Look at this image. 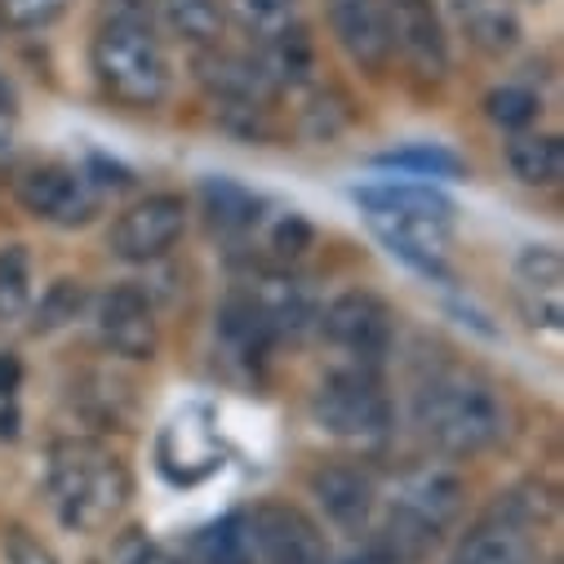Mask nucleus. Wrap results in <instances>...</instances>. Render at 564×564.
Here are the masks:
<instances>
[{"mask_svg":"<svg viewBox=\"0 0 564 564\" xmlns=\"http://www.w3.org/2000/svg\"><path fill=\"white\" fill-rule=\"evenodd\" d=\"M19 200L28 214H36L41 223H54V227H80L98 209L89 178H80L76 170H63V165L28 170L19 178Z\"/></svg>","mask_w":564,"mask_h":564,"instance_id":"9b49d317","label":"nucleus"},{"mask_svg":"<svg viewBox=\"0 0 564 564\" xmlns=\"http://www.w3.org/2000/svg\"><path fill=\"white\" fill-rule=\"evenodd\" d=\"M218 334H223V343H227L236 356H249V360H258V356H267V351L275 347V334H271V325H267V316H262V307L253 303L249 290H236V294L223 303V312H218Z\"/></svg>","mask_w":564,"mask_h":564,"instance_id":"6ab92c4d","label":"nucleus"},{"mask_svg":"<svg viewBox=\"0 0 564 564\" xmlns=\"http://www.w3.org/2000/svg\"><path fill=\"white\" fill-rule=\"evenodd\" d=\"M156 10L165 19V28L196 45V50H209L218 45L223 28H227V14H223V0H156Z\"/></svg>","mask_w":564,"mask_h":564,"instance_id":"4be33fe9","label":"nucleus"},{"mask_svg":"<svg viewBox=\"0 0 564 564\" xmlns=\"http://www.w3.org/2000/svg\"><path fill=\"white\" fill-rule=\"evenodd\" d=\"M458 511H463V480L445 467H422V471L400 480L391 511H387V542L382 546L400 564L432 555L441 533L458 520Z\"/></svg>","mask_w":564,"mask_h":564,"instance_id":"39448f33","label":"nucleus"},{"mask_svg":"<svg viewBox=\"0 0 564 564\" xmlns=\"http://www.w3.org/2000/svg\"><path fill=\"white\" fill-rule=\"evenodd\" d=\"M6 560H10V564H58L54 551H50L45 542H36L28 529H10V538H6Z\"/></svg>","mask_w":564,"mask_h":564,"instance_id":"72a5a7b5","label":"nucleus"},{"mask_svg":"<svg viewBox=\"0 0 564 564\" xmlns=\"http://www.w3.org/2000/svg\"><path fill=\"white\" fill-rule=\"evenodd\" d=\"M223 14L253 41L299 23V0H223Z\"/></svg>","mask_w":564,"mask_h":564,"instance_id":"a878e982","label":"nucleus"},{"mask_svg":"<svg viewBox=\"0 0 564 564\" xmlns=\"http://www.w3.org/2000/svg\"><path fill=\"white\" fill-rule=\"evenodd\" d=\"M507 165L524 187H555L564 178V143L555 133H524L511 138Z\"/></svg>","mask_w":564,"mask_h":564,"instance_id":"aec40b11","label":"nucleus"},{"mask_svg":"<svg viewBox=\"0 0 564 564\" xmlns=\"http://www.w3.org/2000/svg\"><path fill=\"white\" fill-rule=\"evenodd\" d=\"M312 498L321 502V511L338 524V529H365L369 516H373V480L360 471V467H347V463H334V467H321L312 471Z\"/></svg>","mask_w":564,"mask_h":564,"instance_id":"dca6fc26","label":"nucleus"},{"mask_svg":"<svg viewBox=\"0 0 564 564\" xmlns=\"http://www.w3.org/2000/svg\"><path fill=\"white\" fill-rule=\"evenodd\" d=\"M329 28L343 45V54L369 72L382 76L391 63V28H387V0H329Z\"/></svg>","mask_w":564,"mask_h":564,"instance_id":"ddd939ff","label":"nucleus"},{"mask_svg":"<svg viewBox=\"0 0 564 564\" xmlns=\"http://www.w3.org/2000/svg\"><path fill=\"white\" fill-rule=\"evenodd\" d=\"M187 231V200L183 196H148L129 205L111 227V253L124 262H156L165 258Z\"/></svg>","mask_w":564,"mask_h":564,"instance_id":"0eeeda50","label":"nucleus"},{"mask_svg":"<svg viewBox=\"0 0 564 564\" xmlns=\"http://www.w3.org/2000/svg\"><path fill=\"white\" fill-rule=\"evenodd\" d=\"M32 307V258L23 245L0 249V321H19Z\"/></svg>","mask_w":564,"mask_h":564,"instance_id":"bb28decb","label":"nucleus"},{"mask_svg":"<svg viewBox=\"0 0 564 564\" xmlns=\"http://www.w3.org/2000/svg\"><path fill=\"white\" fill-rule=\"evenodd\" d=\"M382 165H391V170H417V174H432V178H449V174H458V156H449V152H441V148L391 152V156H382Z\"/></svg>","mask_w":564,"mask_h":564,"instance_id":"473e14b6","label":"nucleus"},{"mask_svg":"<svg viewBox=\"0 0 564 564\" xmlns=\"http://www.w3.org/2000/svg\"><path fill=\"white\" fill-rule=\"evenodd\" d=\"M449 564H533V551L516 524H485L463 538Z\"/></svg>","mask_w":564,"mask_h":564,"instance_id":"b1692460","label":"nucleus"},{"mask_svg":"<svg viewBox=\"0 0 564 564\" xmlns=\"http://www.w3.org/2000/svg\"><path fill=\"white\" fill-rule=\"evenodd\" d=\"M205 214H209V227L223 231V236H249L262 218V200L249 196L240 183L231 178H209L205 183Z\"/></svg>","mask_w":564,"mask_h":564,"instance_id":"5701e85b","label":"nucleus"},{"mask_svg":"<svg viewBox=\"0 0 564 564\" xmlns=\"http://www.w3.org/2000/svg\"><path fill=\"white\" fill-rule=\"evenodd\" d=\"M560 285H564V267H560V253L551 245H533L516 258V294L524 303L529 325L560 329V321H564Z\"/></svg>","mask_w":564,"mask_h":564,"instance_id":"2eb2a0df","label":"nucleus"},{"mask_svg":"<svg viewBox=\"0 0 564 564\" xmlns=\"http://www.w3.org/2000/svg\"><path fill=\"white\" fill-rule=\"evenodd\" d=\"M338 564H400L387 546H365V551H351L347 560H338Z\"/></svg>","mask_w":564,"mask_h":564,"instance_id":"4c0bfd02","label":"nucleus"},{"mask_svg":"<svg viewBox=\"0 0 564 564\" xmlns=\"http://www.w3.org/2000/svg\"><path fill=\"white\" fill-rule=\"evenodd\" d=\"M249 294H253V303L262 307V316H267L275 343H280V338H303V334L312 329V321L321 316L312 290L299 285V280H290V275H262L258 285H249Z\"/></svg>","mask_w":564,"mask_h":564,"instance_id":"a211bd4d","label":"nucleus"},{"mask_svg":"<svg viewBox=\"0 0 564 564\" xmlns=\"http://www.w3.org/2000/svg\"><path fill=\"white\" fill-rule=\"evenodd\" d=\"M316 321H321V334H325L334 347L360 356L365 365L378 360V356L391 347V312H387L382 299H373V294H365V290L338 294Z\"/></svg>","mask_w":564,"mask_h":564,"instance_id":"9d476101","label":"nucleus"},{"mask_svg":"<svg viewBox=\"0 0 564 564\" xmlns=\"http://www.w3.org/2000/svg\"><path fill=\"white\" fill-rule=\"evenodd\" d=\"M485 107H489V120H494V124H502V129H524V124H533V116H538V94H533V89H520V85H502V89H494V94L485 98Z\"/></svg>","mask_w":564,"mask_h":564,"instance_id":"2f4dec72","label":"nucleus"},{"mask_svg":"<svg viewBox=\"0 0 564 564\" xmlns=\"http://www.w3.org/2000/svg\"><path fill=\"white\" fill-rule=\"evenodd\" d=\"M356 200L365 205L373 236L400 262L427 271V275H445V253H449V236H454V205L441 192L422 187V183H382V187L356 192Z\"/></svg>","mask_w":564,"mask_h":564,"instance_id":"f03ea898","label":"nucleus"},{"mask_svg":"<svg viewBox=\"0 0 564 564\" xmlns=\"http://www.w3.org/2000/svg\"><path fill=\"white\" fill-rule=\"evenodd\" d=\"M316 422L338 436V441H382L387 427H391V404H387V391L382 382L369 373V369H334L325 373V382L316 387Z\"/></svg>","mask_w":564,"mask_h":564,"instance_id":"423d86ee","label":"nucleus"},{"mask_svg":"<svg viewBox=\"0 0 564 564\" xmlns=\"http://www.w3.org/2000/svg\"><path fill=\"white\" fill-rule=\"evenodd\" d=\"M253 63H258L262 80L271 85V94L299 89L316 72V41H312V32L303 23H290V28H280V32H271V36L258 41Z\"/></svg>","mask_w":564,"mask_h":564,"instance_id":"f3484780","label":"nucleus"},{"mask_svg":"<svg viewBox=\"0 0 564 564\" xmlns=\"http://www.w3.org/2000/svg\"><path fill=\"white\" fill-rule=\"evenodd\" d=\"M387 28H391V50H400V58L422 80H445L449 36L436 0H387Z\"/></svg>","mask_w":564,"mask_h":564,"instance_id":"6e6552de","label":"nucleus"},{"mask_svg":"<svg viewBox=\"0 0 564 564\" xmlns=\"http://www.w3.org/2000/svg\"><path fill=\"white\" fill-rule=\"evenodd\" d=\"M133 494L124 463L98 441H63L50 454V498L67 529L98 533L107 529Z\"/></svg>","mask_w":564,"mask_h":564,"instance_id":"7ed1b4c3","label":"nucleus"},{"mask_svg":"<svg viewBox=\"0 0 564 564\" xmlns=\"http://www.w3.org/2000/svg\"><path fill=\"white\" fill-rule=\"evenodd\" d=\"M262 227V245L271 253V262H294L307 245H312V227L299 214H280V218H258Z\"/></svg>","mask_w":564,"mask_h":564,"instance_id":"c85d7f7f","label":"nucleus"},{"mask_svg":"<svg viewBox=\"0 0 564 564\" xmlns=\"http://www.w3.org/2000/svg\"><path fill=\"white\" fill-rule=\"evenodd\" d=\"M102 19L111 23H152L156 19V0H98Z\"/></svg>","mask_w":564,"mask_h":564,"instance_id":"f704fd0d","label":"nucleus"},{"mask_svg":"<svg viewBox=\"0 0 564 564\" xmlns=\"http://www.w3.org/2000/svg\"><path fill=\"white\" fill-rule=\"evenodd\" d=\"M107 564H187V560H178L170 546H161V542L148 538L143 529H124V533L111 538Z\"/></svg>","mask_w":564,"mask_h":564,"instance_id":"7c9ffc66","label":"nucleus"},{"mask_svg":"<svg viewBox=\"0 0 564 564\" xmlns=\"http://www.w3.org/2000/svg\"><path fill=\"white\" fill-rule=\"evenodd\" d=\"M89 63H94L102 94L120 107H161L170 94V58L152 23L102 19Z\"/></svg>","mask_w":564,"mask_h":564,"instance_id":"20e7f679","label":"nucleus"},{"mask_svg":"<svg viewBox=\"0 0 564 564\" xmlns=\"http://www.w3.org/2000/svg\"><path fill=\"white\" fill-rule=\"evenodd\" d=\"M249 529L262 564H329L321 529L294 507H258L249 516Z\"/></svg>","mask_w":564,"mask_h":564,"instance_id":"f8f14e48","label":"nucleus"},{"mask_svg":"<svg viewBox=\"0 0 564 564\" xmlns=\"http://www.w3.org/2000/svg\"><path fill=\"white\" fill-rule=\"evenodd\" d=\"M463 23L471 32V41L489 54H502L516 45L520 36V23L507 6H498V0H463Z\"/></svg>","mask_w":564,"mask_h":564,"instance_id":"393cba45","label":"nucleus"},{"mask_svg":"<svg viewBox=\"0 0 564 564\" xmlns=\"http://www.w3.org/2000/svg\"><path fill=\"white\" fill-rule=\"evenodd\" d=\"M14 124H19V102H14V89L0 80V148L14 138Z\"/></svg>","mask_w":564,"mask_h":564,"instance_id":"c9c22d12","label":"nucleus"},{"mask_svg":"<svg viewBox=\"0 0 564 564\" xmlns=\"http://www.w3.org/2000/svg\"><path fill=\"white\" fill-rule=\"evenodd\" d=\"M192 560L196 564H253V529L249 516H223L214 524H205L192 538Z\"/></svg>","mask_w":564,"mask_h":564,"instance_id":"412c9836","label":"nucleus"},{"mask_svg":"<svg viewBox=\"0 0 564 564\" xmlns=\"http://www.w3.org/2000/svg\"><path fill=\"white\" fill-rule=\"evenodd\" d=\"M85 307V285L80 280H54L45 290V299L36 303V334H54L63 325H72Z\"/></svg>","mask_w":564,"mask_h":564,"instance_id":"cd10ccee","label":"nucleus"},{"mask_svg":"<svg viewBox=\"0 0 564 564\" xmlns=\"http://www.w3.org/2000/svg\"><path fill=\"white\" fill-rule=\"evenodd\" d=\"M72 0H0V23L10 32H45L67 14Z\"/></svg>","mask_w":564,"mask_h":564,"instance_id":"c756f323","label":"nucleus"},{"mask_svg":"<svg viewBox=\"0 0 564 564\" xmlns=\"http://www.w3.org/2000/svg\"><path fill=\"white\" fill-rule=\"evenodd\" d=\"M94 325H98V343L111 356H124V360H152L156 356V312H152V299L138 285L107 290L98 299Z\"/></svg>","mask_w":564,"mask_h":564,"instance_id":"1a4fd4ad","label":"nucleus"},{"mask_svg":"<svg viewBox=\"0 0 564 564\" xmlns=\"http://www.w3.org/2000/svg\"><path fill=\"white\" fill-rule=\"evenodd\" d=\"M19 378H23V369H19V356L0 351V395H10V391L19 387Z\"/></svg>","mask_w":564,"mask_h":564,"instance_id":"e433bc0d","label":"nucleus"},{"mask_svg":"<svg viewBox=\"0 0 564 564\" xmlns=\"http://www.w3.org/2000/svg\"><path fill=\"white\" fill-rule=\"evenodd\" d=\"M413 422L427 445L449 458H471L502 441L507 409L498 391L471 369H441L413 395Z\"/></svg>","mask_w":564,"mask_h":564,"instance_id":"f257e3e1","label":"nucleus"},{"mask_svg":"<svg viewBox=\"0 0 564 564\" xmlns=\"http://www.w3.org/2000/svg\"><path fill=\"white\" fill-rule=\"evenodd\" d=\"M196 80L205 85V94L223 107V111H267L271 85L262 80L253 54H227L218 45H209L196 58Z\"/></svg>","mask_w":564,"mask_h":564,"instance_id":"4468645a","label":"nucleus"}]
</instances>
